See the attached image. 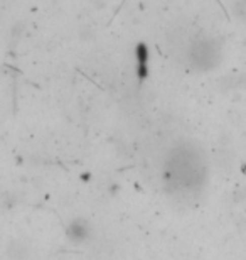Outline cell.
<instances>
[{"label": "cell", "mask_w": 246, "mask_h": 260, "mask_svg": "<svg viewBox=\"0 0 246 260\" xmlns=\"http://www.w3.org/2000/svg\"><path fill=\"white\" fill-rule=\"evenodd\" d=\"M91 232H93V228L90 225V221H86L85 218H75L66 228L67 237H69V240L75 243L86 242L88 238L91 237Z\"/></svg>", "instance_id": "6da1fadb"}, {"label": "cell", "mask_w": 246, "mask_h": 260, "mask_svg": "<svg viewBox=\"0 0 246 260\" xmlns=\"http://www.w3.org/2000/svg\"><path fill=\"white\" fill-rule=\"evenodd\" d=\"M135 59H137V66H135V71H137L138 81L142 83L149 78V63H150V51L149 46L140 43L135 48Z\"/></svg>", "instance_id": "7a4b0ae2"}, {"label": "cell", "mask_w": 246, "mask_h": 260, "mask_svg": "<svg viewBox=\"0 0 246 260\" xmlns=\"http://www.w3.org/2000/svg\"><path fill=\"white\" fill-rule=\"evenodd\" d=\"M7 253H9V255L12 257V258H22V257L27 255V247H25L22 242L14 240V242H10V243H9Z\"/></svg>", "instance_id": "3957f363"}]
</instances>
